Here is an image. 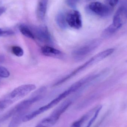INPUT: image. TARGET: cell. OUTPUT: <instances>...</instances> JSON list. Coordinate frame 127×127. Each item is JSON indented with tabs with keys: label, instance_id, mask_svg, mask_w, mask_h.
Listing matches in <instances>:
<instances>
[{
	"label": "cell",
	"instance_id": "cell-4",
	"mask_svg": "<svg viewBox=\"0 0 127 127\" xmlns=\"http://www.w3.org/2000/svg\"><path fill=\"white\" fill-rule=\"evenodd\" d=\"M36 89V86L34 84L22 85L13 90L6 97L13 103L24 97Z\"/></svg>",
	"mask_w": 127,
	"mask_h": 127
},
{
	"label": "cell",
	"instance_id": "cell-6",
	"mask_svg": "<svg viewBox=\"0 0 127 127\" xmlns=\"http://www.w3.org/2000/svg\"><path fill=\"white\" fill-rule=\"evenodd\" d=\"M68 26L74 29L79 30L83 25L82 17L79 11L73 10L69 11L66 15Z\"/></svg>",
	"mask_w": 127,
	"mask_h": 127
},
{
	"label": "cell",
	"instance_id": "cell-14",
	"mask_svg": "<svg viewBox=\"0 0 127 127\" xmlns=\"http://www.w3.org/2000/svg\"><path fill=\"white\" fill-rule=\"evenodd\" d=\"M19 30L22 34L25 36L34 39V36L30 27L25 25L22 24L19 27Z\"/></svg>",
	"mask_w": 127,
	"mask_h": 127
},
{
	"label": "cell",
	"instance_id": "cell-12",
	"mask_svg": "<svg viewBox=\"0 0 127 127\" xmlns=\"http://www.w3.org/2000/svg\"><path fill=\"white\" fill-rule=\"evenodd\" d=\"M25 112L18 113L13 115V118L10 121L8 127H18L23 122V119L25 115Z\"/></svg>",
	"mask_w": 127,
	"mask_h": 127
},
{
	"label": "cell",
	"instance_id": "cell-13",
	"mask_svg": "<svg viewBox=\"0 0 127 127\" xmlns=\"http://www.w3.org/2000/svg\"><path fill=\"white\" fill-rule=\"evenodd\" d=\"M56 21L57 25L61 29L65 30L68 27L66 15L62 12H60L57 14L56 17Z\"/></svg>",
	"mask_w": 127,
	"mask_h": 127
},
{
	"label": "cell",
	"instance_id": "cell-21",
	"mask_svg": "<svg viewBox=\"0 0 127 127\" xmlns=\"http://www.w3.org/2000/svg\"><path fill=\"white\" fill-rule=\"evenodd\" d=\"M6 8L4 7H0V16L3 13L5 12Z\"/></svg>",
	"mask_w": 127,
	"mask_h": 127
},
{
	"label": "cell",
	"instance_id": "cell-2",
	"mask_svg": "<svg viewBox=\"0 0 127 127\" xmlns=\"http://www.w3.org/2000/svg\"><path fill=\"white\" fill-rule=\"evenodd\" d=\"M101 41L98 39L90 40L75 49L72 52V56L76 61H81L87 57L99 47Z\"/></svg>",
	"mask_w": 127,
	"mask_h": 127
},
{
	"label": "cell",
	"instance_id": "cell-7",
	"mask_svg": "<svg viewBox=\"0 0 127 127\" xmlns=\"http://www.w3.org/2000/svg\"><path fill=\"white\" fill-rule=\"evenodd\" d=\"M88 8L91 12L101 17H107L112 12V9L108 5L98 1L91 3Z\"/></svg>",
	"mask_w": 127,
	"mask_h": 127
},
{
	"label": "cell",
	"instance_id": "cell-8",
	"mask_svg": "<svg viewBox=\"0 0 127 127\" xmlns=\"http://www.w3.org/2000/svg\"><path fill=\"white\" fill-rule=\"evenodd\" d=\"M127 19V8L124 6H122L118 9L116 12L112 25L118 30L125 23Z\"/></svg>",
	"mask_w": 127,
	"mask_h": 127
},
{
	"label": "cell",
	"instance_id": "cell-22",
	"mask_svg": "<svg viewBox=\"0 0 127 127\" xmlns=\"http://www.w3.org/2000/svg\"><path fill=\"white\" fill-rule=\"evenodd\" d=\"M5 57L3 55H0V64L2 63L4 61Z\"/></svg>",
	"mask_w": 127,
	"mask_h": 127
},
{
	"label": "cell",
	"instance_id": "cell-5",
	"mask_svg": "<svg viewBox=\"0 0 127 127\" xmlns=\"http://www.w3.org/2000/svg\"><path fill=\"white\" fill-rule=\"evenodd\" d=\"M69 95H70V93H69V92L67 90H66L65 92L60 94L58 97H57L55 99H53V100L51 101V102L48 103L47 104L39 108V109L35 110L34 112H32L30 113V115L31 117L32 118H34L39 115H40L42 113H43L47 110L51 109L52 107L56 105L57 104L59 103L63 98L66 97Z\"/></svg>",
	"mask_w": 127,
	"mask_h": 127
},
{
	"label": "cell",
	"instance_id": "cell-3",
	"mask_svg": "<svg viewBox=\"0 0 127 127\" xmlns=\"http://www.w3.org/2000/svg\"><path fill=\"white\" fill-rule=\"evenodd\" d=\"M34 36V39L44 44V46H50L53 44V40L51 35L45 26H39L30 27Z\"/></svg>",
	"mask_w": 127,
	"mask_h": 127
},
{
	"label": "cell",
	"instance_id": "cell-11",
	"mask_svg": "<svg viewBox=\"0 0 127 127\" xmlns=\"http://www.w3.org/2000/svg\"><path fill=\"white\" fill-rule=\"evenodd\" d=\"M48 0H39L36 8L37 17L40 21L44 20L47 12Z\"/></svg>",
	"mask_w": 127,
	"mask_h": 127
},
{
	"label": "cell",
	"instance_id": "cell-16",
	"mask_svg": "<svg viewBox=\"0 0 127 127\" xmlns=\"http://www.w3.org/2000/svg\"><path fill=\"white\" fill-rule=\"evenodd\" d=\"M13 53L18 57H21L24 54V51L22 48L19 46H14L12 48Z\"/></svg>",
	"mask_w": 127,
	"mask_h": 127
},
{
	"label": "cell",
	"instance_id": "cell-10",
	"mask_svg": "<svg viewBox=\"0 0 127 127\" xmlns=\"http://www.w3.org/2000/svg\"><path fill=\"white\" fill-rule=\"evenodd\" d=\"M42 53L46 56L62 59L65 54L61 51L54 48L50 46H43L41 48Z\"/></svg>",
	"mask_w": 127,
	"mask_h": 127
},
{
	"label": "cell",
	"instance_id": "cell-19",
	"mask_svg": "<svg viewBox=\"0 0 127 127\" xmlns=\"http://www.w3.org/2000/svg\"><path fill=\"white\" fill-rule=\"evenodd\" d=\"M79 0H66L67 5L72 8H75L79 2Z\"/></svg>",
	"mask_w": 127,
	"mask_h": 127
},
{
	"label": "cell",
	"instance_id": "cell-18",
	"mask_svg": "<svg viewBox=\"0 0 127 127\" xmlns=\"http://www.w3.org/2000/svg\"><path fill=\"white\" fill-rule=\"evenodd\" d=\"M15 34V32L12 30H3L0 28V36L7 37Z\"/></svg>",
	"mask_w": 127,
	"mask_h": 127
},
{
	"label": "cell",
	"instance_id": "cell-9",
	"mask_svg": "<svg viewBox=\"0 0 127 127\" xmlns=\"http://www.w3.org/2000/svg\"><path fill=\"white\" fill-rule=\"evenodd\" d=\"M63 113L56 109L50 115L42 120L35 127H51L57 122Z\"/></svg>",
	"mask_w": 127,
	"mask_h": 127
},
{
	"label": "cell",
	"instance_id": "cell-20",
	"mask_svg": "<svg viewBox=\"0 0 127 127\" xmlns=\"http://www.w3.org/2000/svg\"><path fill=\"white\" fill-rule=\"evenodd\" d=\"M110 6H114L117 5L119 2V0H107Z\"/></svg>",
	"mask_w": 127,
	"mask_h": 127
},
{
	"label": "cell",
	"instance_id": "cell-1",
	"mask_svg": "<svg viewBox=\"0 0 127 127\" xmlns=\"http://www.w3.org/2000/svg\"><path fill=\"white\" fill-rule=\"evenodd\" d=\"M115 51V49L113 48H109L107 50H105L104 51H102L99 53L95 55V56L92 57L89 60L84 64L83 65H81L79 67H78L76 69H75L74 71L72 72L70 74L62 78V79L57 81L54 86H57L60 85L63 83L64 82H66V81L69 80L70 78L73 77L75 76L79 72L82 71L85 69L89 67L90 66L92 65L95 64L97 63L100 62L101 60L106 59L107 57L110 56Z\"/></svg>",
	"mask_w": 127,
	"mask_h": 127
},
{
	"label": "cell",
	"instance_id": "cell-15",
	"mask_svg": "<svg viewBox=\"0 0 127 127\" xmlns=\"http://www.w3.org/2000/svg\"><path fill=\"white\" fill-rule=\"evenodd\" d=\"M89 114H86L81 118L79 120L76 121L73 123L71 127H81L82 125L84 124V122L86 121L89 117Z\"/></svg>",
	"mask_w": 127,
	"mask_h": 127
},
{
	"label": "cell",
	"instance_id": "cell-17",
	"mask_svg": "<svg viewBox=\"0 0 127 127\" xmlns=\"http://www.w3.org/2000/svg\"><path fill=\"white\" fill-rule=\"evenodd\" d=\"M10 74L9 72L6 68L0 66V77L7 78L10 76Z\"/></svg>",
	"mask_w": 127,
	"mask_h": 127
}]
</instances>
